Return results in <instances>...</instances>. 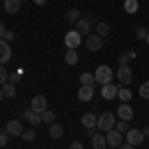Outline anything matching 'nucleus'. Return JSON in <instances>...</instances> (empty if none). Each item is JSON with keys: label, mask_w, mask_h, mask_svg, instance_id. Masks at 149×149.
<instances>
[{"label": "nucleus", "mask_w": 149, "mask_h": 149, "mask_svg": "<svg viewBox=\"0 0 149 149\" xmlns=\"http://www.w3.org/2000/svg\"><path fill=\"white\" fill-rule=\"evenodd\" d=\"M22 123L18 121V119H12L6 123V133L10 135V137H18V135H22Z\"/></svg>", "instance_id": "1a4fd4ad"}, {"label": "nucleus", "mask_w": 149, "mask_h": 149, "mask_svg": "<svg viewBox=\"0 0 149 149\" xmlns=\"http://www.w3.org/2000/svg\"><path fill=\"white\" fill-rule=\"evenodd\" d=\"M113 125H115V115L113 113H109V111H105V113H102L100 117H97V129L100 131H109V129H113Z\"/></svg>", "instance_id": "f03ea898"}, {"label": "nucleus", "mask_w": 149, "mask_h": 149, "mask_svg": "<svg viewBox=\"0 0 149 149\" xmlns=\"http://www.w3.org/2000/svg\"><path fill=\"white\" fill-rule=\"evenodd\" d=\"M66 18H68L70 22H78L80 20V10H76V8H72V10L66 14Z\"/></svg>", "instance_id": "bb28decb"}, {"label": "nucleus", "mask_w": 149, "mask_h": 149, "mask_svg": "<svg viewBox=\"0 0 149 149\" xmlns=\"http://www.w3.org/2000/svg\"><path fill=\"white\" fill-rule=\"evenodd\" d=\"M64 42H66L68 50H76V48L80 46V42H81V36L78 34L76 30H70L68 34H66V38H64Z\"/></svg>", "instance_id": "39448f33"}, {"label": "nucleus", "mask_w": 149, "mask_h": 149, "mask_svg": "<svg viewBox=\"0 0 149 149\" xmlns=\"http://www.w3.org/2000/svg\"><path fill=\"white\" fill-rule=\"evenodd\" d=\"M30 115H32V107H30V109H24V111H22V119H30Z\"/></svg>", "instance_id": "4c0bfd02"}, {"label": "nucleus", "mask_w": 149, "mask_h": 149, "mask_svg": "<svg viewBox=\"0 0 149 149\" xmlns=\"http://www.w3.org/2000/svg\"><path fill=\"white\" fill-rule=\"evenodd\" d=\"M93 78H95V84L105 86V84H111V80H113V72H111L109 66H100V68L93 72Z\"/></svg>", "instance_id": "f257e3e1"}, {"label": "nucleus", "mask_w": 149, "mask_h": 149, "mask_svg": "<svg viewBox=\"0 0 149 149\" xmlns=\"http://www.w3.org/2000/svg\"><path fill=\"white\" fill-rule=\"evenodd\" d=\"M117 149H135V147H133V145H129V143H121Z\"/></svg>", "instance_id": "79ce46f5"}, {"label": "nucleus", "mask_w": 149, "mask_h": 149, "mask_svg": "<svg viewBox=\"0 0 149 149\" xmlns=\"http://www.w3.org/2000/svg\"><path fill=\"white\" fill-rule=\"evenodd\" d=\"M22 6V0H4V10L8 14H16Z\"/></svg>", "instance_id": "4468645a"}, {"label": "nucleus", "mask_w": 149, "mask_h": 149, "mask_svg": "<svg viewBox=\"0 0 149 149\" xmlns=\"http://www.w3.org/2000/svg\"><path fill=\"white\" fill-rule=\"evenodd\" d=\"M4 38H6V42H10L12 38H14V32H10V30H6V34H4Z\"/></svg>", "instance_id": "ea45409f"}, {"label": "nucleus", "mask_w": 149, "mask_h": 149, "mask_svg": "<svg viewBox=\"0 0 149 149\" xmlns=\"http://www.w3.org/2000/svg\"><path fill=\"white\" fill-rule=\"evenodd\" d=\"M102 97L103 100H113V97H117V86H113V84L102 86Z\"/></svg>", "instance_id": "f8f14e48"}, {"label": "nucleus", "mask_w": 149, "mask_h": 149, "mask_svg": "<svg viewBox=\"0 0 149 149\" xmlns=\"http://www.w3.org/2000/svg\"><path fill=\"white\" fill-rule=\"evenodd\" d=\"M92 145H93V149H105L107 147V139H105V135H102V131L95 133L92 137Z\"/></svg>", "instance_id": "2eb2a0df"}, {"label": "nucleus", "mask_w": 149, "mask_h": 149, "mask_svg": "<svg viewBox=\"0 0 149 149\" xmlns=\"http://www.w3.org/2000/svg\"><path fill=\"white\" fill-rule=\"evenodd\" d=\"M93 97V86H81L78 92V100L80 102H90Z\"/></svg>", "instance_id": "ddd939ff"}, {"label": "nucleus", "mask_w": 149, "mask_h": 149, "mask_svg": "<svg viewBox=\"0 0 149 149\" xmlns=\"http://www.w3.org/2000/svg\"><path fill=\"white\" fill-rule=\"evenodd\" d=\"M2 97H4V93H2V90H0V100H2Z\"/></svg>", "instance_id": "a18cd8bd"}, {"label": "nucleus", "mask_w": 149, "mask_h": 149, "mask_svg": "<svg viewBox=\"0 0 149 149\" xmlns=\"http://www.w3.org/2000/svg\"><path fill=\"white\" fill-rule=\"evenodd\" d=\"M2 93H4L6 97H14V95H16V86L10 84V81H6L4 88H2Z\"/></svg>", "instance_id": "5701e85b"}, {"label": "nucleus", "mask_w": 149, "mask_h": 149, "mask_svg": "<svg viewBox=\"0 0 149 149\" xmlns=\"http://www.w3.org/2000/svg\"><path fill=\"white\" fill-rule=\"evenodd\" d=\"M48 133H50V137H52V139H62V137H64V127L58 125V123H52Z\"/></svg>", "instance_id": "f3484780"}, {"label": "nucleus", "mask_w": 149, "mask_h": 149, "mask_svg": "<svg viewBox=\"0 0 149 149\" xmlns=\"http://www.w3.org/2000/svg\"><path fill=\"white\" fill-rule=\"evenodd\" d=\"M8 78H10V74H8V72H6V68H4V66L0 64V84L4 86V84L8 81Z\"/></svg>", "instance_id": "2f4dec72"}, {"label": "nucleus", "mask_w": 149, "mask_h": 149, "mask_svg": "<svg viewBox=\"0 0 149 149\" xmlns=\"http://www.w3.org/2000/svg\"><path fill=\"white\" fill-rule=\"evenodd\" d=\"M139 95L145 97V100H149V81L141 84V88H139Z\"/></svg>", "instance_id": "7c9ffc66"}, {"label": "nucleus", "mask_w": 149, "mask_h": 149, "mask_svg": "<svg viewBox=\"0 0 149 149\" xmlns=\"http://www.w3.org/2000/svg\"><path fill=\"white\" fill-rule=\"evenodd\" d=\"M54 119H56V113L50 111V109H46V111L42 113V121H44V123H54Z\"/></svg>", "instance_id": "393cba45"}, {"label": "nucleus", "mask_w": 149, "mask_h": 149, "mask_svg": "<svg viewBox=\"0 0 149 149\" xmlns=\"http://www.w3.org/2000/svg\"><path fill=\"white\" fill-rule=\"evenodd\" d=\"M20 80H22V70H18V72L10 74V78H8V81H10V84H14V86H16Z\"/></svg>", "instance_id": "cd10ccee"}, {"label": "nucleus", "mask_w": 149, "mask_h": 149, "mask_svg": "<svg viewBox=\"0 0 149 149\" xmlns=\"http://www.w3.org/2000/svg\"><path fill=\"white\" fill-rule=\"evenodd\" d=\"M131 90H127V88H121V90H117V97L121 100V103H127L129 100H131Z\"/></svg>", "instance_id": "4be33fe9"}, {"label": "nucleus", "mask_w": 149, "mask_h": 149, "mask_svg": "<svg viewBox=\"0 0 149 149\" xmlns=\"http://www.w3.org/2000/svg\"><path fill=\"white\" fill-rule=\"evenodd\" d=\"M125 56L129 58V60H135V56H137V54H135V50H127V52H125Z\"/></svg>", "instance_id": "58836bf2"}, {"label": "nucleus", "mask_w": 149, "mask_h": 149, "mask_svg": "<svg viewBox=\"0 0 149 149\" xmlns=\"http://www.w3.org/2000/svg\"><path fill=\"white\" fill-rule=\"evenodd\" d=\"M141 133H143V137H149V125L143 127V129H141Z\"/></svg>", "instance_id": "37998d69"}, {"label": "nucleus", "mask_w": 149, "mask_h": 149, "mask_svg": "<svg viewBox=\"0 0 149 149\" xmlns=\"http://www.w3.org/2000/svg\"><path fill=\"white\" fill-rule=\"evenodd\" d=\"M95 30H97V36H102V38H105V36L109 34V26L105 22H100L97 26H95Z\"/></svg>", "instance_id": "b1692460"}, {"label": "nucleus", "mask_w": 149, "mask_h": 149, "mask_svg": "<svg viewBox=\"0 0 149 149\" xmlns=\"http://www.w3.org/2000/svg\"><path fill=\"white\" fill-rule=\"evenodd\" d=\"M81 125L86 127V129L95 127V125H97V117H95L93 113H84V115H81Z\"/></svg>", "instance_id": "dca6fc26"}, {"label": "nucleus", "mask_w": 149, "mask_h": 149, "mask_svg": "<svg viewBox=\"0 0 149 149\" xmlns=\"http://www.w3.org/2000/svg\"><path fill=\"white\" fill-rule=\"evenodd\" d=\"M143 139L145 137H143L141 129H129V131L125 133V141L129 143V145H133V147H135V145H141Z\"/></svg>", "instance_id": "7ed1b4c3"}, {"label": "nucleus", "mask_w": 149, "mask_h": 149, "mask_svg": "<svg viewBox=\"0 0 149 149\" xmlns=\"http://www.w3.org/2000/svg\"><path fill=\"white\" fill-rule=\"evenodd\" d=\"M117 62H119V66H127V62H129V58L125 54H121V56L117 58Z\"/></svg>", "instance_id": "f704fd0d"}, {"label": "nucleus", "mask_w": 149, "mask_h": 149, "mask_svg": "<svg viewBox=\"0 0 149 149\" xmlns=\"http://www.w3.org/2000/svg\"><path fill=\"white\" fill-rule=\"evenodd\" d=\"M147 30H145V28H137V30H135V38H137V40H145V38H147Z\"/></svg>", "instance_id": "473e14b6"}, {"label": "nucleus", "mask_w": 149, "mask_h": 149, "mask_svg": "<svg viewBox=\"0 0 149 149\" xmlns=\"http://www.w3.org/2000/svg\"><path fill=\"white\" fill-rule=\"evenodd\" d=\"M119 133H127L129 131V121H125V119H121L119 123H117V127H115Z\"/></svg>", "instance_id": "c756f323"}, {"label": "nucleus", "mask_w": 149, "mask_h": 149, "mask_svg": "<svg viewBox=\"0 0 149 149\" xmlns=\"http://www.w3.org/2000/svg\"><path fill=\"white\" fill-rule=\"evenodd\" d=\"M117 115H119V119L129 121V119H133V107H131L129 103H121V105L117 107Z\"/></svg>", "instance_id": "9b49d317"}, {"label": "nucleus", "mask_w": 149, "mask_h": 149, "mask_svg": "<svg viewBox=\"0 0 149 149\" xmlns=\"http://www.w3.org/2000/svg\"><path fill=\"white\" fill-rule=\"evenodd\" d=\"M64 60H66L68 66H76V64L80 62V58H78V52H76V50H68L66 56H64Z\"/></svg>", "instance_id": "6ab92c4d"}, {"label": "nucleus", "mask_w": 149, "mask_h": 149, "mask_svg": "<svg viewBox=\"0 0 149 149\" xmlns=\"http://www.w3.org/2000/svg\"><path fill=\"white\" fill-rule=\"evenodd\" d=\"M36 6H42V4H46V0H34Z\"/></svg>", "instance_id": "c03bdc74"}, {"label": "nucleus", "mask_w": 149, "mask_h": 149, "mask_svg": "<svg viewBox=\"0 0 149 149\" xmlns=\"http://www.w3.org/2000/svg\"><path fill=\"white\" fill-rule=\"evenodd\" d=\"M123 10H125L127 14H135V12L139 10V2L137 0H125V2H123Z\"/></svg>", "instance_id": "aec40b11"}, {"label": "nucleus", "mask_w": 149, "mask_h": 149, "mask_svg": "<svg viewBox=\"0 0 149 149\" xmlns=\"http://www.w3.org/2000/svg\"><path fill=\"white\" fill-rule=\"evenodd\" d=\"M76 32H78L80 36H88V32H90V22L80 18V20L76 22Z\"/></svg>", "instance_id": "a211bd4d"}, {"label": "nucleus", "mask_w": 149, "mask_h": 149, "mask_svg": "<svg viewBox=\"0 0 149 149\" xmlns=\"http://www.w3.org/2000/svg\"><path fill=\"white\" fill-rule=\"evenodd\" d=\"M20 137H22L24 141H34V139H36V133H34V129H24Z\"/></svg>", "instance_id": "a878e982"}, {"label": "nucleus", "mask_w": 149, "mask_h": 149, "mask_svg": "<svg viewBox=\"0 0 149 149\" xmlns=\"http://www.w3.org/2000/svg\"><path fill=\"white\" fill-rule=\"evenodd\" d=\"M105 139H107V145L109 147H119L121 145V141H123V137H121V133L117 131V129H109L107 131V135H105Z\"/></svg>", "instance_id": "423d86ee"}, {"label": "nucleus", "mask_w": 149, "mask_h": 149, "mask_svg": "<svg viewBox=\"0 0 149 149\" xmlns=\"http://www.w3.org/2000/svg\"><path fill=\"white\" fill-rule=\"evenodd\" d=\"M131 80H133V72L127 68V66H119V70H117V81L127 86Z\"/></svg>", "instance_id": "0eeeda50"}, {"label": "nucleus", "mask_w": 149, "mask_h": 149, "mask_svg": "<svg viewBox=\"0 0 149 149\" xmlns=\"http://www.w3.org/2000/svg\"><path fill=\"white\" fill-rule=\"evenodd\" d=\"M80 81H81V86H95V78H93V74H90V72L80 74Z\"/></svg>", "instance_id": "412c9836"}, {"label": "nucleus", "mask_w": 149, "mask_h": 149, "mask_svg": "<svg viewBox=\"0 0 149 149\" xmlns=\"http://www.w3.org/2000/svg\"><path fill=\"white\" fill-rule=\"evenodd\" d=\"M4 34H6V28H4V24L0 22V40H4Z\"/></svg>", "instance_id": "a19ab883"}, {"label": "nucleus", "mask_w": 149, "mask_h": 149, "mask_svg": "<svg viewBox=\"0 0 149 149\" xmlns=\"http://www.w3.org/2000/svg\"><path fill=\"white\" fill-rule=\"evenodd\" d=\"M145 42H147V44H149V34H147V38H145Z\"/></svg>", "instance_id": "49530a36"}, {"label": "nucleus", "mask_w": 149, "mask_h": 149, "mask_svg": "<svg viewBox=\"0 0 149 149\" xmlns=\"http://www.w3.org/2000/svg\"><path fill=\"white\" fill-rule=\"evenodd\" d=\"M68 149H84V145H81L80 141H74V143H70Z\"/></svg>", "instance_id": "e433bc0d"}, {"label": "nucleus", "mask_w": 149, "mask_h": 149, "mask_svg": "<svg viewBox=\"0 0 149 149\" xmlns=\"http://www.w3.org/2000/svg\"><path fill=\"white\" fill-rule=\"evenodd\" d=\"M12 58V50H10V44L6 40H0V64H8Z\"/></svg>", "instance_id": "6e6552de"}, {"label": "nucleus", "mask_w": 149, "mask_h": 149, "mask_svg": "<svg viewBox=\"0 0 149 149\" xmlns=\"http://www.w3.org/2000/svg\"><path fill=\"white\" fill-rule=\"evenodd\" d=\"M32 125H40L42 123V113H36V111H32V115H30V119H28Z\"/></svg>", "instance_id": "c85d7f7f"}, {"label": "nucleus", "mask_w": 149, "mask_h": 149, "mask_svg": "<svg viewBox=\"0 0 149 149\" xmlns=\"http://www.w3.org/2000/svg\"><path fill=\"white\" fill-rule=\"evenodd\" d=\"M86 46H88V50H92V52H100L102 50V36L97 34H88L86 36Z\"/></svg>", "instance_id": "20e7f679"}, {"label": "nucleus", "mask_w": 149, "mask_h": 149, "mask_svg": "<svg viewBox=\"0 0 149 149\" xmlns=\"http://www.w3.org/2000/svg\"><path fill=\"white\" fill-rule=\"evenodd\" d=\"M8 137H10L8 133H0V147H4V145L8 143Z\"/></svg>", "instance_id": "72a5a7b5"}, {"label": "nucleus", "mask_w": 149, "mask_h": 149, "mask_svg": "<svg viewBox=\"0 0 149 149\" xmlns=\"http://www.w3.org/2000/svg\"><path fill=\"white\" fill-rule=\"evenodd\" d=\"M97 131H100L97 127H90V129H86V135H88V137H93V135H95Z\"/></svg>", "instance_id": "c9c22d12"}, {"label": "nucleus", "mask_w": 149, "mask_h": 149, "mask_svg": "<svg viewBox=\"0 0 149 149\" xmlns=\"http://www.w3.org/2000/svg\"><path fill=\"white\" fill-rule=\"evenodd\" d=\"M32 111H36V113H44L48 107H46V97L44 95H36L34 100H32Z\"/></svg>", "instance_id": "9d476101"}]
</instances>
